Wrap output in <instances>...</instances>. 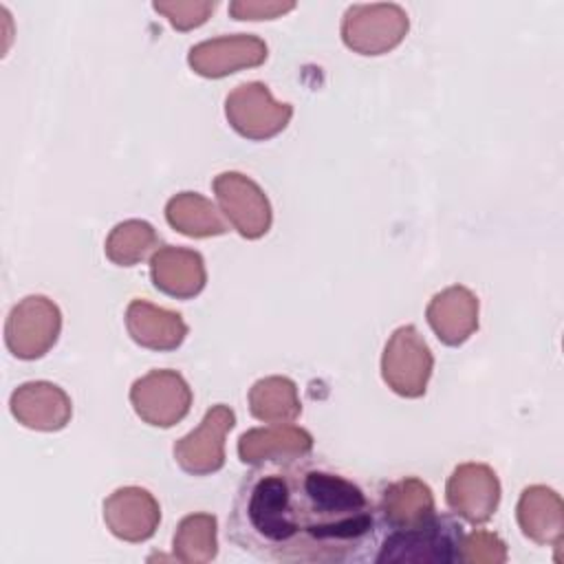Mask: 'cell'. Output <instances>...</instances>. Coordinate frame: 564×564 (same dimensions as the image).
<instances>
[{
    "mask_svg": "<svg viewBox=\"0 0 564 564\" xmlns=\"http://www.w3.org/2000/svg\"><path fill=\"white\" fill-rule=\"evenodd\" d=\"M308 456L264 460L245 474L229 511L231 542L282 564L372 562L381 538L375 502Z\"/></svg>",
    "mask_w": 564,
    "mask_h": 564,
    "instance_id": "1",
    "label": "cell"
},
{
    "mask_svg": "<svg viewBox=\"0 0 564 564\" xmlns=\"http://www.w3.org/2000/svg\"><path fill=\"white\" fill-rule=\"evenodd\" d=\"M463 524L452 516L436 513L427 522L412 529L381 531L377 564H454L460 562Z\"/></svg>",
    "mask_w": 564,
    "mask_h": 564,
    "instance_id": "2",
    "label": "cell"
},
{
    "mask_svg": "<svg viewBox=\"0 0 564 564\" xmlns=\"http://www.w3.org/2000/svg\"><path fill=\"white\" fill-rule=\"evenodd\" d=\"M410 29L403 7L392 2L352 4L341 18V40L359 55H383L397 48Z\"/></svg>",
    "mask_w": 564,
    "mask_h": 564,
    "instance_id": "3",
    "label": "cell"
},
{
    "mask_svg": "<svg viewBox=\"0 0 564 564\" xmlns=\"http://www.w3.org/2000/svg\"><path fill=\"white\" fill-rule=\"evenodd\" d=\"M434 370V357L430 346L416 326H399L381 355V377L388 388L405 399H419L425 394Z\"/></svg>",
    "mask_w": 564,
    "mask_h": 564,
    "instance_id": "4",
    "label": "cell"
},
{
    "mask_svg": "<svg viewBox=\"0 0 564 564\" xmlns=\"http://www.w3.org/2000/svg\"><path fill=\"white\" fill-rule=\"evenodd\" d=\"M62 313L46 295H26L20 300L4 324V344L18 359L33 361L44 357L57 341Z\"/></svg>",
    "mask_w": 564,
    "mask_h": 564,
    "instance_id": "5",
    "label": "cell"
},
{
    "mask_svg": "<svg viewBox=\"0 0 564 564\" xmlns=\"http://www.w3.org/2000/svg\"><path fill=\"white\" fill-rule=\"evenodd\" d=\"M225 117L240 137L267 141L289 126L293 106L275 101L262 82H245L227 95Z\"/></svg>",
    "mask_w": 564,
    "mask_h": 564,
    "instance_id": "6",
    "label": "cell"
},
{
    "mask_svg": "<svg viewBox=\"0 0 564 564\" xmlns=\"http://www.w3.org/2000/svg\"><path fill=\"white\" fill-rule=\"evenodd\" d=\"M137 416L152 427H172L192 408V388L176 370H150L130 388Z\"/></svg>",
    "mask_w": 564,
    "mask_h": 564,
    "instance_id": "7",
    "label": "cell"
},
{
    "mask_svg": "<svg viewBox=\"0 0 564 564\" xmlns=\"http://www.w3.org/2000/svg\"><path fill=\"white\" fill-rule=\"evenodd\" d=\"M212 187L218 200V209L242 238L256 240L271 229V203L260 185L247 174L220 172Z\"/></svg>",
    "mask_w": 564,
    "mask_h": 564,
    "instance_id": "8",
    "label": "cell"
},
{
    "mask_svg": "<svg viewBox=\"0 0 564 564\" xmlns=\"http://www.w3.org/2000/svg\"><path fill=\"white\" fill-rule=\"evenodd\" d=\"M236 425L229 405H212L196 430L174 443V460L189 476H209L225 465V436Z\"/></svg>",
    "mask_w": 564,
    "mask_h": 564,
    "instance_id": "9",
    "label": "cell"
},
{
    "mask_svg": "<svg viewBox=\"0 0 564 564\" xmlns=\"http://www.w3.org/2000/svg\"><path fill=\"white\" fill-rule=\"evenodd\" d=\"M445 500L465 522L485 524L500 505V480L485 463H463L447 478Z\"/></svg>",
    "mask_w": 564,
    "mask_h": 564,
    "instance_id": "10",
    "label": "cell"
},
{
    "mask_svg": "<svg viewBox=\"0 0 564 564\" xmlns=\"http://www.w3.org/2000/svg\"><path fill=\"white\" fill-rule=\"evenodd\" d=\"M269 55L264 40L251 33L218 35L194 44L187 53L189 68L207 79H220L242 68L260 66Z\"/></svg>",
    "mask_w": 564,
    "mask_h": 564,
    "instance_id": "11",
    "label": "cell"
},
{
    "mask_svg": "<svg viewBox=\"0 0 564 564\" xmlns=\"http://www.w3.org/2000/svg\"><path fill=\"white\" fill-rule=\"evenodd\" d=\"M104 522L123 542H145L159 529L161 507L143 487H119L104 500Z\"/></svg>",
    "mask_w": 564,
    "mask_h": 564,
    "instance_id": "12",
    "label": "cell"
},
{
    "mask_svg": "<svg viewBox=\"0 0 564 564\" xmlns=\"http://www.w3.org/2000/svg\"><path fill=\"white\" fill-rule=\"evenodd\" d=\"M15 421L29 430L57 432L70 423V397L51 381H26L18 386L9 401Z\"/></svg>",
    "mask_w": 564,
    "mask_h": 564,
    "instance_id": "13",
    "label": "cell"
},
{
    "mask_svg": "<svg viewBox=\"0 0 564 564\" xmlns=\"http://www.w3.org/2000/svg\"><path fill=\"white\" fill-rule=\"evenodd\" d=\"M375 507L381 531L412 529L436 516L434 494L416 476H405L383 485Z\"/></svg>",
    "mask_w": 564,
    "mask_h": 564,
    "instance_id": "14",
    "label": "cell"
},
{
    "mask_svg": "<svg viewBox=\"0 0 564 564\" xmlns=\"http://www.w3.org/2000/svg\"><path fill=\"white\" fill-rule=\"evenodd\" d=\"M150 278L161 293L176 300H192L205 289L207 269L198 251L165 245L150 258Z\"/></svg>",
    "mask_w": 564,
    "mask_h": 564,
    "instance_id": "15",
    "label": "cell"
},
{
    "mask_svg": "<svg viewBox=\"0 0 564 564\" xmlns=\"http://www.w3.org/2000/svg\"><path fill=\"white\" fill-rule=\"evenodd\" d=\"M425 317L441 344L463 346L478 330V297L463 284L447 286L430 300Z\"/></svg>",
    "mask_w": 564,
    "mask_h": 564,
    "instance_id": "16",
    "label": "cell"
},
{
    "mask_svg": "<svg viewBox=\"0 0 564 564\" xmlns=\"http://www.w3.org/2000/svg\"><path fill=\"white\" fill-rule=\"evenodd\" d=\"M518 527L522 533L542 546H562L564 540V505L555 489L531 485L520 494L516 507Z\"/></svg>",
    "mask_w": 564,
    "mask_h": 564,
    "instance_id": "17",
    "label": "cell"
},
{
    "mask_svg": "<svg viewBox=\"0 0 564 564\" xmlns=\"http://www.w3.org/2000/svg\"><path fill=\"white\" fill-rule=\"evenodd\" d=\"M126 328L134 344L148 350H176L187 337L185 319L148 300H132L126 308Z\"/></svg>",
    "mask_w": 564,
    "mask_h": 564,
    "instance_id": "18",
    "label": "cell"
},
{
    "mask_svg": "<svg viewBox=\"0 0 564 564\" xmlns=\"http://www.w3.org/2000/svg\"><path fill=\"white\" fill-rule=\"evenodd\" d=\"M313 452V436L291 423H273L247 430L238 438V456L245 465H258L273 458H297Z\"/></svg>",
    "mask_w": 564,
    "mask_h": 564,
    "instance_id": "19",
    "label": "cell"
},
{
    "mask_svg": "<svg viewBox=\"0 0 564 564\" xmlns=\"http://www.w3.org/2000/svg\"><path fill=\"white\" fill-rule=\"evenodd\" d=\"M165 220L172 229L189 238H212L227 234L223 212L198 192H181L165 205Z\"/></svg>",
    "mask_w": 564,
    "mask_h": 564,
    "instance_id": "20",
    "label": "cell"
},
{
    "mask_svg": "<svg viewBox=\"0 0 564 564\" xmlns=\"http://www.w3.org/2000/svg\"><path fill=\"white\" fill-rule=\"evenodd\" d=\"M249 412L264 423H293L302 412L297 386L289 377H264L249 388Z\"/></svg>",
    "mask_w": 564,
    "mask_h": 564,
    "instance_id": "21",
    "label": "cell"
},
{
    "mask_svg": "<svg viewBox=\"0 0 564 564\" xmlns=\"http://www.w3.org/2000/svg\"><path fill=\"white\" fill-rule=\"evenodd\" d=\"M159 249L156 229L139 218L115 225L106 238L104 251L117 267H134Z\"/></svg>",
    "mask_w": 564,
    "mask_h": 564,
    "instance_id": "22",
    "label": "cell"
},
{
    "mask_svg": "<svg viewBox=\"0 0 564 564\" xmlns=\"http://www.w3.org/2000/svg\"><path fill=\"white\" fill-rule=\"evenodd\" d=\"M174 557L185 564H207L218 553L216 518L212 513L185 516L172 540Z\"/></svg>",
    "mask_w": 564,
    "mask_h": 564,
    "instance_id": "23",
    "label": "cell"
},
{
    "mask_svg": "<svg viewBox=\"0 0 564 564\" xmlns=\"http://www.w3.org/2000/svg\"><path fill=\"white\" fill-rule=\"evenodd\" d=\"M152 7L154 11L165 15L174 29L189 31L207 22V18L216 9V2L214 0H156Z\"/></svg>",
    "mask_w": 564,
    "mask_h": 564,
    "instance_id": "24",
    "label": "cell"
},
{
    "mask_svg": "<svg viewBox=\"0 0 564 564\" xmlns=\"http://www.w3.org/2000/svg\"><path fill=\"white\" fill-rule=\"evenodd\" d=\"M460 562L467 564H502L507 562V544L491 531L465 533L460 546Z\"/></svg>",
    "mask_w": 564,
    "mask_h": 564,
    "instance_id": "25",
    "label": "cell"
},
{
    "mask_svg": "<svg viewBox=\"0 0 564 564\" xmlns=\"http://www.w3.org/2000/svg\"><path fill=\"white\" fill-rule=\"evenodd\" d=\"M295 9V2L280 0H236L229 4V13L236 20H273Z\"/></svg>",
    "mask_w": 564,
    "mask_h": 564,
    "instance_id": "26",
    "label": "cell"
}]
</instances>
